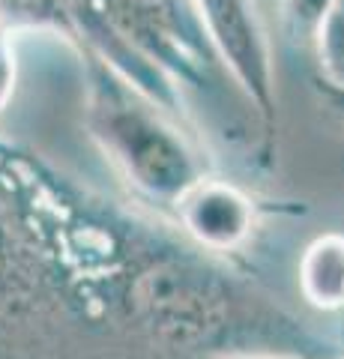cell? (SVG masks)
I'll use <instances>...</instances> for the list:
<instances>
[{"label": "cell", "instance_id": "6", "mask_svg": "<svg viewBox=\"0 0 344 359\" xmlns=\"http://www.w3.org/2000/svg\"><path fill=\"white\" fill-rule=\"evenodd\" d=\"M315 48L320 57L317 78L344 87V0H336V6L320 21L315 33Z\"/></svg>", "mask_w": 344, "mask_h": 359}, {"label": "cell", "instance_id": "7", "mask_svg": "<svg viewBox=\"0 0 344 359\" xmlns=\"http://www.w3.org/2000/svg\"><path fill=\"white\" fill-rule=\"evenodd\" d=\"M332 6H336V0H279L282 27L299 45L315 42L320 21L326 18Z\"/></svg>", "mask_w": 344, "mask_h": 359}, {"label": "cell", "instance_id": "1", "mask_svg": "<svg viewBox=\"0 0 344 359\" xmlns=\"http://www.w3.org/2000/svg\"><path fill=\"white\" fill-rule=\"evenodd\" d=\"M81 60L87 72L84 120L90 138L141 195L174 204L204 177L198 153L180 129L165 120L162 108L141 96L108 63L90 51H81Z\"/></svg>", "mask_w": 344, "mask_h": 359}, {"label": "cell", "instance_id": "10", "mask_svg": "<svg viewBox=\"0 0 344 359\" xmlns=\"http://www.w3.org/2000/svg\"><path fill=\"white\" fill-rule=\"evenodd\" d=\"M225 359H296V356H270V353H240V356H225Z\"/></svg>", "mask_w": 344, "mask_h": 359}, {"label": "cell", "instance_id": "11", "mask_svg": "<svg viewBox=\"0 0 344 359\" xmlns=\"http://www.w3.org/2000/svg\"><path fill=\"white\" fill-rule=\"evenodd\" d=\"M0 30H6V27H4V21H0Z\"/></svg>", "mask_w": 344, "mask_h": 359}, {"label": "cell", "instance_id": "2", "mask_svg": "<svg viewBox=\"0 0 344 359\" xmlns=\"http://www.w3.org/2000/svg\"><path fill=\"white\" fill-rule=\"evenodd\" d=\"M195 13L216 60L254 105L266 135L273 138L279 126L275 66L254 0H195Z\"/></svg>", "mask_w": 344, "mask_h": 359}, {"label": "cell", "instance_id": "8", "mask_svg": "<svg viewBox=\"0 0 344 359\" xmlns=\"http://www.w3.org/2000/svg\"><path fill=\"white\" fill-rule=\"evenodd\" d=\"M15 93V48H13V33L0 30V111L9 105Z\"/></svg>", "mask_w": 344, "mask_h": 359}, {"label": "cell", "instance_id": "9", "mask_svg": "<svg viewBox=\"0 0 344 359\" xmlns=\"http://www.w3.org/2000/svg\"><path fill=\"white\" fill-rule=\"evenodd\" d=\"M315 90H317L320 102H324L332 114L344 123V87L341 84H329V81H324V78H315Z\"/></svg>", "mask_w": 344, "mask_h": 359}, {"label": "cell", "instance_id": "3", "mask_svg": "<svg viewBox=\"0 0 344 359\" xmlns=\"http://www.w3.org/2000/svg\"><path fill=\"white\" fill-rule=\"evenodd\" d=\"M174 207L180 212L183 228L213 252L237 249L254 224L252 201L237 186L209 177H201L195 186H188L174 201Z\"/></svg>", "mask_w": 344, "mask_h": 359}, {"label": "cell", "instance_id": "5", "mask_svg": "<svg viewBox=\"0 0 344 359\" xmlns=\"http://www.w3.org/2000/svg\"><path fill=\"white\" fill-rule=\"evenodd\" d=\"M0 21L13 36L18 30H46L63 36L72 48L78 45L63 0H0Z\"/></svg>", "mask_w": 344, "mask_h": 359}, {"label": "cell", "instance_id": "4", "mask_svg": "<svg viewBox=\"0 0 344 359\" xmlns=\"http://www.w3.org/2000/svg\"><path fill=\"white\" fill-rule=\"evenodd\" d=\"M299 287L303 297L317 309L344 306V237L324 233L303 255L299 264Z\"/></svg>", "mask_w": 344, "mask_h": 359}]
</instances>
